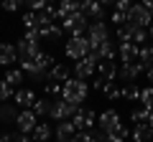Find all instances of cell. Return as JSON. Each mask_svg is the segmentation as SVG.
I'll return each mask as SVG.
<instances>
[{"label":"cell","mask_w":153,"mask_h":142,"mask_svg":"<svg viewBox=\"0 0 153 142\" xmlns=\"http://www.w3.org/2000/svg\"><path fill=\"white\" fill-rule=\"evenodd\" d=\"M117 56H120L123 64H135L140 59V46L135 43H120L117 46Z\"/></svg>","instance_id":"4fadbf2b"},{"label":"cell","mask_w":153,"mask_h":142,"mask_svg":"<svg viewBox=\"0 0 153 142\" xmlns=\"http://www.w3.org/2000/svg\"><path fill=\"white\" fill-rule=\"evenodd\" d=\"M97 66H100V56L92 51L87 59H82V61H76V64H74V79H82V81L92 79L94 71H97Z\"/></svg>","instance_id":"5b68a950"},{"label":"cell","mask_w":153,"mask_h":142,"mask_svg":"<svg viewBox=\"0 0 153 142\" xmlns=\"http://www.w3.org/2000/svg\"><path fill=\"white\" fill-rule=\"evenodd\" d=\"M10 97H16L13 94V86H8L5 81H0V102H8Z\"/></svg>","instance_id":"d6a6232c"},{"label":"cell","mask_w":153,"mask_h":142,"mask_svg":"<svg viewBox=\"0 0 153 142\" xmlns=\"http://www.w3.org/2000/svg\"><path fill=\"white\" fill-rule=\"evenodd\" d=\"M140 104H143V109L153 112V86H146L140 91Z\"/></svg>","instance_id":"f1b7e54d"},{"label":"cell","mask_w":153,"mask_h":142,"mask_svg":"<svg viewBox=\"0 0 153 142\" xmlns=\"http://www.w3.org/2000/svg\"><path fill=\"white\" fill-rule=\"evenodd\" d=\"M97 74L105 81H115V79H117V66H115V61H100Z\"/></svg>","instance_id":"e0dca14e"},{"label":"cell","mask_w":153,"mask_h":142,"mask_svg":"<svg viewBox=\"0 0 153 142\" xmlns=\"http://www.w3.org/2000/svg\"><path fill=\"white\" fill-rule=\"evenodd\" d=\"M69 79H71V69L66 64H56L49 71V81H54V84H66Z\"/></svg>","instance_id":"5bb4252c"},{"label":"cell","mask_w":153,"mask_h":142,"mask_svg":"<svg viewBox=\"0 0 153 142\" xmlns=\"http://www.w3.org/2000/svg\"><path fill=\"white\" fill-rule=\"evenodd\" d=\"M69 142H94V137H92V130H89V132H76V135L71 137Z\"/></svg>","instance_id":"836d02e7"},{"label":"cell","mask_w":153,"mask_h":142,"mask_svg":"<svg viewBox=\"0 0 153 142\" xmlns=\"http://www.w3.org/2000/svg\"><path fill=\"white\" fill-rule=\"evenodd\" d=\"M61 36H64V28H61V23H54V26H46V28H38V38L59 41Z\"/></svg>","instance_id":"d6986e66"},{"label":"cell","mask_w":153,"mask_h":142,"mask_svg":"<svg viewBox=\"0 0 153 142\" xmlns=\"http://www.w3.org/2000/svg\"><path fill=\"white\" fill-rule=\"evenodd\" d=\"M82 109V107H76V104H69L64 99H51V109H49V117L56 122H66L76 114V112Z\"/></svg>","instance_id":"277c9868"},{"label":"cell","mask_w":153,"mask_h":142,"mask_svg":"<svg viewBox=\"0 0 153 142\" xmlns=\"http://www.w3.org/2000/svg\"><path fill=\"white\" fill-rule=\"evenodd\" d=\"M128 23H130L133 28H151L153 26V15L143 5H133L130 13H128Z\"/></svg>","instance_id":"ba28073f"},{"label":"cell","mask_w":153,"mask_h":142,"mask_svg":"<svg viewBox=\"0 0 153 142\" xmlns=\"http://www.w3.org/2000/svg\"><path fill=\"white\" fill-rule=\"evenodd\" d=\"M130 3H128V0H120V3H115V10H117V13H125V15H128V13H130Z\"/></svg>","instance_id":"74e56055"},{"label":"cell","mask_w":153,"mask_h":142,"mask_svg":"<svg viewBox=\"0 0 153 142\" xmlns=\"http://www.w3.org/2000/svg\"><path fill=\"white\" fill-rule=\"evenodd\" d=\"M94 53L100 56V61H115V56H117V46H115L112 41H105Z\"/></svg>","instance_id":"ffe728a7"},{"label":"cell","mask_w":153,"mask_h":142,"mask_svg":"<svg viewBox=\"0 0 153 142\" xmlns=\"http://www.w3.org/2000/svg\"><path fill=\"white\" fill-rule=\"evenodd\" d=\"M0 107H3V104H0Z\"/></svg>","instance_id":"7dc6e473"},{"label":"cell","mask_w":153,"mask_h":142,"mask_svg":"<svg viewBox=\"0 0 153 142\" xmlns=\"http://www.w3.org/2000/svg\"><path fill=\"white\" fill-rule=\"evenodd\" d=\"M89 53H92V46H89L87 36H71V38L66 41V56H69L71 61H82V59H87Z\"/></svg>","instance_id":"3957f363"},{"label":"cell","mask_w":153,"mask_h":142,"mask_svg":"<svg viewBox=\"0 0 153 142\" xmlns=\"http://www.w3.org/2000/svg\"><path fill=\"white\" fill-rule=\"evenodd\" d=\"M105 84H107V81H105V79H94V81H92V89H97V91H102V89H105Z\"/></svg>","instance_id":"f35d334b"},{"label":"cell","mask_w":153,"mask_h":142,"mask_svg":"<svg viewBox=\"0 0 153 142\" xmlns=\"http://www.w3.org/2000/svg\"><path fill=\"white\" fill-rule=\"evenodd\" d=\"M148 33H151V38H153V26H151V28H148Z\"/></svg>","instance_id":"ee69618b"},{"label":"cell","mask_w":153,"mask_h":142,"mask_svg":"<svg viewBox=\"0 0 153 142\" xmlns=\"http://www.w3.org/2000/svg\"><path fill=\"white\" fill-rule=\"evenodd\" d=\"M110 20H112L115 26L120 28V26H125V23H128V15H125V13H117V10H115L112 15H110Z\"/></svg>","instance_id":"e575fe53"},{"label":"cell","mask_w":153,"mask_h":142,"mask_svg":"<svg viewBox=\"0 0 153 142\" xmlns=\"http://www.w3.org/2000/svg\"><path fill=\"white\" fill-rule=\"evenodd\" d=\"M87 41H89V46H92V51H97L105 41H110L107 26H105V23H89V28H87Z\"/></svg>","instance_id":"52a82bcc"},{"label":"cell","mask_w":153,"mask_h":142,"mask_svg":"<svg viewBox=\"0 0 153 142\" xmlns=\"http://www.w3.org/2000/svg\"><path fill=\"white\" fill-rule=\"evenodd\" d=\"M31 109H33V114H36V117H46V114H49V109H51V99H36V104H33Z\"/></svg>","instance_id":"603a6c76"},{"label":"cell","mask_w":153,"mask_h":142,"mask_svg":"<svg viewBox=\"0 0 153 142\" xmlns=\"http://www.w3.org/2000/svg\"><path fill=\"white\" fill-rule=\"evenodd\" d=\"M146 71H148V69L140 64V61H135V64H123L120 69H117V79H120V81L133 84L138 76H140V74H146Z\"/></svg>","instance_id":"8fae6325"},{"label":"cell","mask_w":153,"mask_h":142,"mask_svg":"<svg viewBox=\"0 0 153 142\" xmlns=\"http://www.w3.org/2000/svg\"><path fill=\"white\" fill-rule=\"evenodd\" d=\"M61 28L69 31L71 36H84L87 28H89V23H87V18H84L82 13H71V15H66L64 20H61Z\"/></svg>","instance_id":"8992f818"},{"label":"cell","mask_w":153,"mask_h":142,"mask_svg":"<svg viewBox=\"0 0 153 142\" xmlns=\"http://www.w3.org/2000/svg\"><path fill=\"white\" fill-rule=\"evenodd\" d=\"M61 86H64V84H54V81H51L49 84V86H46V91H49V97H59V94H61Z\"/></svg>","instance_id":"8d00e7d4"},{"label":"cell","mask_w":153,"mask_h":142,"mask_svg":"<svg viewBox=\"0 0 153 142\" xmlns=\"http://www.w3.org/2000/svg\"><path fill=\"white\" fill-rule=\"evenodd\" d=\"M107 135H110V137H115V140H120V142H125V140H128V135H130V132H128L125 127L120 124V127H115L112 132H107Z\"/></svg>","instance_id":"4dcf8cb0"},{"label":"cell","mask_w":153,"mask_h":142,"mask_svg":"<svg viewBox=\"0 0 153 142\" xmlns=\"http://www.w3.org/2000/svg\"><path fill=\"white\" fill-rule=\"evenodd\" d=\"M18 61V51L10 43H0V66H13Z\"/></svg>","instance_id":"9a60e30c"},{"label":"cell","mask_w":153,"mask_h":142,"mask_svg":"<svg viewBox=\"0 0 153 142\" xmlns=\"http://www.w3.org/2000/svg\"><path fill=\"white\" fill-rule=\"evenodd\" d=\"M51 135H54V130H51L46 122H38V127L33 130V142H49Z\"/></svg>","instance_id":"7402d4cb"},{"label":"cell","mask_w":153,"mask_h":142,"mask_svg":"<svg viewBox=\"0 0 153 142\" xmlns=\"http://www.w3.org/2000/svg\"><path fill=\"white\" fill-rule=\"evenodd\" d=\"M148 127H151V130H153V112H151V114H148Z\"/></svg>","instance_id":"7bdbcfd3"},{"label":"cell","mask_w":153,"mask_h":142,"mask_svg":"<svg viewBox=\"0 0 153 142\" xmlns=\"http://www.w3.org/2000/svg\"><path fill=\"white\" fill-rule=\"evenodd\" d=\"M33 104H36V94H33V89H18V91H16V107L31 109Z\"/></svg>","instance_id":"2e32d148"},{"label":"cell","mask_w":153,"mask_h":142,"mask_svg":"<svg viewBox=\"0 0 153 142\" xmlns=\"http://www.w3.org/2000/svg\"><path fill=\"white\" fill-rule=\"evenodd\" d=\"M87 94H89L87 81L74 79V76H71L69 81L61 86V99H64V102H69V104H76V107H82V102L87 99Z\"/></svg>","instance_id":"6da1fadb"},{"label":"cell","mask_w":153,"mask_h":142,"mask_svg":"<svg viewBox=\"0 0 153 142\" xmlns=\"http://www.w3.org/2000/svg\"><path fill=\"white\" fill-rule=\"evenodd\" d=\"M21 20H23V26H26V31H38V15L33 10H26Z\"/></svg>","instance_id":"484cf974"},{"label":"cell","mask_w":153,"mask_h":142,"mask_svg":"<svg viewBox=\"0 0 153 142\" xmlns=\"http://www.w3.org/2000/svg\"><path fill=\"white\" fill-rule=\"evenodd\" d=\"M130 137L135 142H153V130L148 127V122H143V124H135L130 132Z\"/></svg>","instance_id":"ac0fdd59"},{"label":"cell","mask_w":153,"mask_h":142,"mask_svg":"<svg viewBox=\"0 0 153 142\" xmlns=\"http://www.w3.org/2000/svg\"><path fill=\"white\" fill-rule=\"evenodd\" d=\"M21 3H18V0H5V3H3V10H8V13H16V10H21Z\"/></svg>","instance_id":"d590c367"},{"label":"cell","mask_w":153,"mask_h":142,"mask_svg":"<svg viewBox=\"0 0 153 142\" xmlns=\"http://www.w3.org/2000/svg\"><path fill=\"white\" fill-rule=\"evenodd\" d=\"M138 61H140L146 69H151V66H153V46H143V48H140V59H138Z\"/></svg>","instance_id":"f546056e"},{"label":"cell","mask_w":153,"mask_h":142,"mask_svg":"<svg viewBox=\"0 0 153 142\" xmlns=\"http://www.w3.org/2000/svg\"><path fill=\"white\" fill-rule=\"evenodd\" d=\"M97 124H100V130L107 135V132H112L115 127H120L123 122H120V114H117L115 109H107V112H102V114L97 117Z\"/></svg>","instance_id":"7c38bea8"},{"label":"cell","mask_w":153,"mask_h":142,"mask_svg":"<svg viewBox=\"0 0 153 142\" xmlns=\"http://www.w3.org/2000/svg\"><path fill=\"white\" fill-rule=\"evenodd\" d=\"M0 140H3V132H0Z\"/></svg>","instance_id":"f6af8a7d"},{"label":"cell","mask_w":153,"mask_h":142,"mask_svg":"<svg viewBox=\"0 0 153 142\" xmlns=\"http://www.w3.org/2000/svg\"><path fill=\"white\" fill-rule=\"evenodd\" d=\"M18 114H21V112H18L16 107H13V104H3V107H0V119L16 122V119H18Z\"/></svg>","instance_id":"4316f807"},{"label":"cell","mask_w":153,"mask_h":142,"mask_svg":"<svg viewBox=\"0 0 153 142\" xmlns=\"http://www.w3.org/2000/svg\"><path fill=\"white\" fill-rule=\"evenodd\" d=\"M3 81H5L8 86L18 89L23 81H26V74H23V69H10V71H5V79H3Z\"/></svg>","instance_id":"44dd1931"},{"label":"cell","mask_w":153,"mask_h":142,"mask_svg":"<svg viewBox=\"0 0 153 142\" xmlns=\"http://www.w3.org/2000/svg\"><path fill=\"white\" fill-rule=\"evenodd\" d=\"M146 76H148V81H151V86H153V66H151V69L146 71Z\"/></svg>","instance_id":"b9f144b4"},{"label":"cell","mask_w":153,"mask_h":142,"mask_svg":"<svg viewBox=\"0 0 153 142\" xmlns=\"http://www.w3.org/2000/svg\"><path fill=\"white\" fill-rule=\"evenodd\" d=\"M143 8H146V10L153 15V0H146V3H143Z\"/></svg>","instance_id":"60d3db41"},{"label":"cell","mask_w":153,"mask_h":142,"mask_svg":"<svg viewBox=\"0 0 153 142\" xmlns=\"http://www.w3.org/2000/svg\"><path fill=\"white\" fill-rule=\"evenodd\" d=\"M102 94H105L107 99H120V97H123V89L117 86L115 81H107V84H105V89H102Z\"/></svg>","instance_id":"83f0119b"},{"label":"cell","mask_w":153,"mask_h":142,"mask_svg":"<svg viewBox=\"0 0 153 142\" xmlns=\"http://www.w3.org/2000/svg\"><path fill=\"white\" fill-rule=\"evenodd\" d=\"M148 114H151L148 109H135V112L130 114V119H133V122H138V124H143V122H148Z\"/></svg>","instance_id":"1f68e13d"},{"label":"cell","mask_w":153,"mask_h":142,"mask_svg":"<svg viewBox=\"0 0 153 142\" xmlns=\"http://www.w3.org/2000/svg\"><path fill=\"white\" fill-rule=\"evenodd\" d=\"M79 13H82L87 20H92V23H102L105 20V5H100V3H94V0L79 3Z\"/></svg>","instance_id":"9c48e42d"},{"label":"cell","mask_w":153,"mask_h":142,"mask_svg":"<svg viewBox=\"0 0 153 142\" xmlns=\"http://www.w3.org/2000/svg\"><path fill=\"white\" fill-rule=\"evenodd\" d=\"M38 31H26V36H23L21 41H18L16 51H18V61H33L36 56H41L44 51L38 48Z\"/></svg>","instance_id":"7a4b0ae2"},{"label":"cell","mask_w":153,"mask_h":142,"mask_svg":"<svg viewBox=\"0 0 153 142\" xmlns=\"http://www.w3.org/2000/svg\"><path fill=\"white\" fill-rule=\"evenodd\" d=\"M0 8H3V3H0Z\"/></svg>","instance_id":"bcb514c9"},{"label":"cell","mask_w":153,"mask_h":142,"mask_svg":"<svg viewBox=\"0 0 153 142\" xmlns=\"http://www.w3.org/2000/svg\"><path fill=\"white\" fill-rule=\"evenodd\" d=\"M16 142H33V137H31V135H21V132H18V135H16Z\"/></svg>","instance_id":"ab89813d"},{"label":"cell","mask_w":153,"mask_h":142,"mask_svg":"<svg viewBox=\"0 0 153 142\" xmlns=\"http://www.w3.org/2000/svg\"><path fill=\"white\" fill-rule=\"evenodd\" d=\"M140 91L143 89H138L135 84H125V86H123V97H125L128 102H140Z\"/></svg>","instance_id":"cb8c5ba5"},{"label":"cell","mask_w":153,"mask_h":142,"mask_svg":"<svg viewBox=\"0 0 153 142\" xmlns=\"http://www.w3.org/2000/svg\"><path fill=\"white\" fill-rule=\"evenodd\" d=\"M16 127L21 135H33V130L38 127V117L33 114V109H23L16 119Z\"/></svg>","instance_id":"30bf717a"},{"label":"cell","mask_w":153,"mask_h":142,"mask_svg":"<svg viewBox=\"0 0 153 142\" xmlns=\"http://www.w3.org/2000/svg\"><path fill=\"white\" fill-rule=\"evenodd\" d=\"M71 13H79V3H71V0H64L59 5V18L64 20L66 15H71Z\"/></svg>","instance_id":"d4e9b609"}]
</instances>
